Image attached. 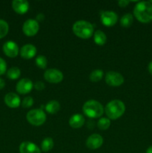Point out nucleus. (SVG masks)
Masks as SVG:
<instances>
[{"label": "nucleus", "instance_id": "nucleus-15", "mask_svg": "<svg viewBox=\"0 0 152 153\" xmlns=\"http://www.w3.org/2000/svg\"><path fill=\"white\" fill-rule=\"evenodd\" d=\"M20 55L24 59H31L35 56L37 53V49L32 44H26L22 46L20 49Z\"/></svg>", "mask_w": 152, "mask_h": 153}, {"label": "nucleus", "instance_id": "nucleus-1", "mask_svg": "<svg viewBox=\"0 0 152 153\" xmlns=\"http://www.w3.org/2000/svg\"><path fill=\"white\" fill-rule=\"evenodd\" d=\"M134 16L142 23L152 21V4L150 1H139L134 9Z\"/></svg>", "mask_w": 152, "mask_h": 153}, {"label": "nucleus", "instance_id": "nucleus-18", "mask_svg": "<svg viewBox=\"0 0 152 153\" xmlns=\"http://www.w3.org/2000/svg\"><path fill=\"white\" fill-rule=\"evenodd\" d=\"M60 108H61V105H60V103L58 101H56V100H51L46 105L45 108H46V111L49 114H55L60 110Z\"/></svg>", "mask_w": 152, "mask_h": 153}, {"label": "nucleus", "instance_id": "nucleus-13", "mask_svg": "<svg viewBox=\"0 0 152 153\" xmlns=\"http://www.w3.org/2000/svg\"><path fill=\"white\" fill-rule=\"evenodd\" d=\"M4 103L11 108H16L20 105L21 100L19 96L14 93H8L4 97Z\"/></svg>", "mask_w": 152, "mask_h": 153}, {"label": "nucleus", "instance_id": "nucleus-5", "mask_svg": "<svg viewBox=\"0 0 152 153\" xmlns=\"http://www.w3.org/2000/svg\"><path fill=\"white\" fill-rule=\"evenodd\" d=\"M26 120L32 126H40L46 122V115L42 109H33L27 113Z\"/></svg>", "mask_w": 152, "mask_h": 153}, {"label": "nucleus", "instance_id": "nucleus-34", "mask_svg": "<svg viewBox=\"0 0 152 153\" xmlns=\"http://www.w3.org/2000/svg\"><path fill=\"white\" fill-rule=\"evenodd\" d=\"M145 153H152V146H149V147L148 148Z\"/></svg>", "mask_w": 152, "mask_h": 153}, {"label": "nucleus", "instance_id": "nucleus-19", "mask_svg": "<svg viewBox=\"0 0 152 153\" xmlns=\"http://www.w3.org/2000/svg\"><path fill=\"white\" fill-rule=\"evenodd\" d=\"M94 41L98 46H103L107 42V36L101 30H97L94 33Z\"/></svg>", "mask_w": 152, "mask_h": 153}, {"label": "nucleus", "instance_id": "nucleus-2", "mask_svg": "<svg viewBox=\"0 0 152 153\" xmlns=\"http://www.w3.org/2000/svg\"><path fill=\"white\" fill-rule=\"evenodd\" d=\"M104 111L107 118L110 120H116L124 114L125 111V105L121 100H112L107 104Z\"/></svg>", "mask_w": 152, "mask_h": 153}, {"label": "nucleus", "instance_id": "nucleus-16", "mask_svg": "<svg viewBox=\"0 0 152 153\" xmlns=\"http://www.w3.org/2000/svg\"><path fill=\"white\" fill-rule=\"evenodd\" d=\"M19 153H41V150L32 142L25 141L19 146Z\"/></svg>", "mask_w": 152, "mask_h": 153}, {"label": "nucleus", "instance_id": "nucleus-29", "mask_svg": "<svg viewBox=\"0 0 152 153\" xmlns=\"http://www.w3.org/2000/svg\"><path fill=\"white\" fill-rule=\"evenodd\" d=\"M34 88H35L37 91H43L45 88L44 83L42 82H37L34 84Z\"/></svg>", "mask_w": 152, "mask_h": 153}, {"label": "nucleus", "instance_id": "nucleus-24", "mask_svg": "<svg viewBox=\"0 0 152 153\" xmlns=\"http://www.w3.org/2000/svg\"><path fill=\"white\" fill-rule=\"evenodd\" d=\"M9 31V25L6 21L0 19V39L3 38L7 34Z\"/></svg>", "mask_w": 152, "mask_h": 153}, {"label": "nucleus", "instance_id": "nucleus-17", "mask_svg": "<svg viewBox=\"0 0 152 153\" xmlns=\"http://www.w3.org/2000/svg\"><path fill=\"white\" fill-rule=\"evenodd\" d=\"M85 119L80 114H75L69 118V124L73 128H79L84 124Z\"/></svg>", "mask_w": 152, "mask_h": 153}, {"label": "nucleus", "instance_id": "nucleus-30", "mask_svg": "<svg viewBox=\"0 0 152 153\" xmlns=\"http://www.w3.org/2000/svg\"><path fill=\"white\" fill-rule=\"evenodd\" d=\"M130 1H127V0H121V1H118V4L120 7H126L128 4H129Z\"/></svg>", "mask_w": 152, "mask_h": 153}, {"label": "nucleus", "instance_id": "nucleus-6", "mask_svg": "<svg viewBox=\"0 0 152 153\" xmlns=\"http://www.w3.org/2000/svg\"><path fill=\"white\" fill-rule=\"evenodd\" d=\"M105 82L108 85L112 87H119L125 82L123 76L115 71L107 72L105 76Z\"/></svg>", "mask_w": 152, "mask_h": 153}, {"label": "nucleus", "instance_id": "nucleus-9", "mask_svg": "<svg viewBox=\"0 0 152 153\" xmlns=\"http://www.w3.org/2000/svg\"><path fill=\"white\" fill-rule=\"evenodd\" d=\"M118 16L114 11L106 10L101 13V21L105 26H113L117 22Z\"/></svg>", "mask_w": 152, "mask_h": 153}, {"label": "nucleus", "instance_id": "nucleus-21", "mask_svg": "<svg viewBox=\"0 0 152 153\" xmlns=\"http://www.w3.org/2000/svg\"><path fill=\"white\" fill-rule=\"evenodd\" d=\"M54 146V141L51 137H46L44 140L42 141L41 143V149L45 152H47L50 151Z\"/></svg>", "mask_w": 152, "mask_h": 153}, {"label": "nucleus", "instance_id": "nucleus-4", "mask_svg": "<svg viewBox=\"0 0 152 153\" xmlns=\"http://www.w3.org/2000/svg\"><path fill=\"white\" fill-rule=\"evenodd\" d=\"M83 111L89 118H98L104 114V109L102 105L96 100H88L83 104Z\"/></svg>", "mask_w": 152, "mask_h": 153}, {"label": "nucleus", "instance_id": "nucleus-3", "mask_svg": "<svg viewBox=\"0 0 152 153\" xmlns=\"http://www.w3.org/2000/svg\"><path fill=\"white\" fill-rule=\"evenodd\" d=\"M72 31L77 37L81 39H88L93 34V25L89 22L78 20L73 24Z\"/></svg>", "mask_w": 152, "mask_h": 153}, {"label": "nucleus", "instance_id": "nucleus-27", "mask_svg": "<svg viewBox=\"0 0 152 153\" xmlns=\"http://www.w3.org/2000/svg\"><path fill=\"white\" fill-rule=\"evenodd\" d=\"M34 104V99L31 97H26L23 99L22 102V106L24 108H28Z\"/></svg>", "mask_w": 152, "mask_h": 153}, {"label": "nucleus", "instance_id": "nucleus-31", "mask_svg": "<svg viewBox=\"0 0 152 153\" xmlns=\"http://www.w3.org/2000/svg\"><path fill=\"white\" fill-rule=\"evenodd\" d=\"M4 86H5V82L4 81V79L0 78V90L3 89L4 88Z\"/></svg>", "mask_w": 152, "mask_h": 153}, {"label": "nucleus", "instance_id": "nucleus-12", "mask_svg": "<svg viewBox=\"0 0 152 153\" xmlns=\"http://www.w3.org/2000/svg\"><path fill=\"white\" fill-rule=\"evenodd\" d=\"M3 52L9 58H15L19 54V47L15 42L9 40L3 45Z\"/></svg>", "mask_w": 152, "mask_h": 153}, {"label": "nucleus", "instance_id": "nucleus-20", "mask_svg": "<svg viewBox=\"0 0 152 153\" xmlns=\"http://www.w3.org/2000/svg\"><path fill=\"white\" fill-rule=\"evenodd\" d=\"M134 22V16L131 13H126L123 15L120 19V24L124 28H128L131 26Z\"/></svg>", "mask_w": 152, "mask_h": 153}, {"label": "nucleus", "instance_id": "nucleus-35", "mask_svg": "<svg viewBox=\"0 0 152 153\" xmlns=\"http://www.w3.org/2000/svg\"><path fill=\"white\" fill-rule=\"evenodd\" d=\"M150 2H151V4H152V1H150Z\"/></svg>", "mask_w": 152, "mask_h": 153}, {"label": "nucleus", "instance_id": "nucleus-22", "mask_svg": "<svg viewBox=\"0 0 152 153\" xmlns=\"http://www.w3.org/2000/svg\"><path fill=\"white\" fill-rule=\"evenodd\" d=\"M21 75V71L18 67H13L9 69L7 72V76L8 79H11V80H15L19 78Z\"/></svg>", "mask_w": 152, "mask_h": 153}, {"label": "nucleus", "instance_id": "nucleus-10", "mask_svg": "<svg viewBox=\"0 0 152 153\" xmlns=\"http://www.w3.org/2000/svg\"><path fill=\"white\" fill-rule=\"evenodd\" d=\"M103 142H104V140L100 134H93L86 139V146L88 149L91 150H95L102 146Z\"/></svg>", "mask_w": 152, "mask_h": 153}, {"label": "nucleus", "instance_id": "nucleus-23", "mask_svg": "<svg viewBox=\"0 0 152 153\" xmlns=\"http://www.w3.org/2000/svg\"><path fill=\"white\" fill-rule=\"evenodd\" d=\"M104 73L101 70H95L89 75V79L92 82H98L102 79Z\"/></svg>", "mask_w": 152, "mask_h": 153}, {"label": "nucleus", "instance_id": "nucleus-14", "mask_svg": "<svg viewBox=\"0 0 152 153\" xmlns=\"http://www.w3.org/2000/svg\"><path fill=\"white\" fill-rule=\"evenodd\" d=\"M12 7L16 13L24 14L29 8V3L26 0H14L12 1Z\"/></svg>", "mask_w": 152, "mask_h": 153}, {"label": "nucleus", "instance_id": "nucleus-28", "mask_svg": "<svg viewBox=\"0 0 152 153\" xmlns=\"http://www.w3.org/2000/svg\"><path fill=\"white\" fill-rule=\"evenodd\" d=\"M7 70V64L3 58H0V76L3 75Z\"/></svg>", "mask_w": 152, "mask_h": 153}, {"label": "nucleus", "instance_id": "nucleus-8", "mask_svg": "<svg viewBox=\"0 0 152 153\" xmlns=\"http://www.w3.org/2000/svg\"><path fill=\"white\" fill-rule=\"evenodd\" d=\"M40 25L35 19H30L25 21L22 25V31L28 37H33L38 32Z\"/></svg>", "mask_w": 152, "mask_h": 153}, {"label": "nucleus", "instance_id": "nucleus-7", "mask_svg": "<svg viewBox=\"0 0 152 153\" xmlns=\"http://www.w3.org/2000/svg\"><path fill=\"white\" fill-rule=\"evenodd\" d=\"M44 79L49 83L58 84L62 82L63 79V75L59 70L49 69L44 73Z\"/></svg>", "mask_w": 152, "mask_h": 153}, {"label": "nucleus", "instance_id": "nucleus-11", "mask_svg": "<svg viewBox=\"0 0 152 153\" xmlns=\"http://www.w3.org/2000/svg\"><path fill=\"white\" fill-rule=\"evenodd\" d=\"M34 88V84L30 79H22L16 84V90L19 94H27L31 91Z\"/></svg>", "mask_w": 152, "mask_h": 153}, {"label": "nucleus", "instance_id": "nucleus-33", "mask_svg": "<svg viewBox=\"0 0 152 153\" xmlns=\"http://www.w3.org/2000/svg\"><path fill=\"white\" fill-rule=\"evenodd\" d=\"M43 19H44V15H43V13H40V14L37 15V20L42 21Z\"/></svg>", "mask_w": 152, "mask_h": 153}, {"label": "nucleus", "instance_id": "nucleus-26", "mask_svg": "<svg viewBox=\"0 0 152 153\" xmlns=\"http://www.w3.org/2000/svg\"><path fill=\"white\" fill-rule=\"evenodd\" d=\"M36 65L40 69H46L47 67V59L43 55H39L37 58H36Z\"/></svg>", "mask_w": 152, "mask_h": 153}, {"label": "nucleus", "instance_id": "nucleus-25", "mask_svg": "<svg viewBox=\"0 0 152 153\" xmlns=\"http://www.w3.org/2000/svg\"><path fill=\"white\" fill-rule=\"evenodd\" d=\"M98 128L101 130H107L110 126V120L109 118L102 117L98 121Z\"/></svg>", "mask_w": 152, "mask_h": 153}, {"label": "nucleus", "instance_id": "nucleus-32", "mask_svg": "<svg viewBox=\"0 0 152 153\" xmlns=\"http://www.w3.org/2000/svg\"><path fill=\"white\" fill-rule=\"evenodd\" d=\"M148 70L149 73H150L151 75H152V61L148 64Z\"/></svg>", "mask_w": 152, "mask_h": 153}]
</instances>
